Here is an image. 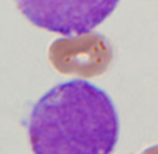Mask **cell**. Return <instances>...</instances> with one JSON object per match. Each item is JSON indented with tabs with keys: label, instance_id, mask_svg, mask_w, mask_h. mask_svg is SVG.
<instances>
[{
	"label": "cell",
	"instance_id": "cell-1",
	"mask_svg": "<svg viewBox=\"0 0 158 154\" xmlns=\"http://www.w3.org/2000/svg\"><path fill=\"white\" fill-rule=\"evenodd\" d=\"M119 135L115 105L85 80L52 87L34 105L28 136L34 153H110Z\"/></svg>",
	"mask_w": 158,
	"mask_h": 154
},
{
	"label": "cell",
	"instance_id": "cell-2",
	"mask_svg": "<svg viewBox=\"0 0 158 154\" xmlns=\"http://www.w3.org/2000/svg\"><path fill=\"white\" fill-rule=\"evenodd\" d=\"M34 25L62 35L93 31L116 9L119 0H15Z\"/></svg>",
	"mask_w": 158,
	"mask_h": 154
},
{
	"label": "cell",
	"instance_id": "cell-3",
	"mask_svg": "<svg viewBox=\"0 0 158 154\" xmlns=\"http://www.w3.org/2000/svg\"><path fill=\"white\" fill-rule=\"evenodd\" d=\"M112 58L114 50L109 41L91 31L56 39L49 46V62L62 74L97 77L108 70Z\"/></svg>",
	"mask_w": 158,
	"mask_h": 154
}]
</instances>
